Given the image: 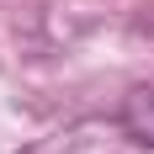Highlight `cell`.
Segmentation results:
<instances>
[{
  "label": "cell",
  "mask_w": 154,
  "mask_h": 154,
  "mask_svg": "<svg viewBox=\"0 0 154 154\" xmlns=\"http://www.w3.org/2000/svg\"><path fill=\"white\" fill-rule=\"evenodd\" d=\"M122 128H128L138 143H154V91L133 96V101L122 106Z\"/></svg>",
  "instance_id": "6da1fadb"
}]
</instances>
